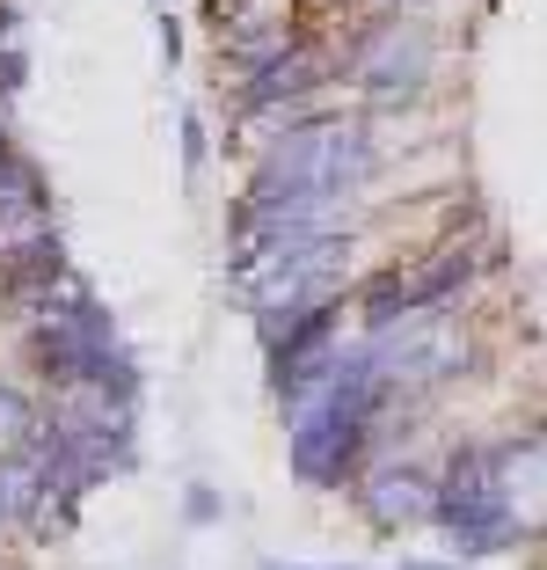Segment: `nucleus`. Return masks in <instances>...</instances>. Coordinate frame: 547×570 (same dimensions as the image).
<instances>
[{"mask_svg":"<svg viewBox=\"0 0 547 570\" xmlns=\"http://www.w3.org/2000/svg\"><path fill=\"white\" fill-rule=\"evenodd\" d=\"M44 439V417L30 410V395H16V387H0V461L22 446H37Z\"/></svg>","mask_w":547,"mask_h":570,"instance_id":"nucleus-6","label":"nucleus"},{"mask_svg":"<svg viewBox=\"0 0 547 570\" xmlns=\"http://www.w3.org/2000/svg\"><path fill=\"white\" fill-rule=\"evenodd\" d=\"M365 168H372V139L350 118H321V125H292L270 147V161L256 168L249 205H299V198H350Z\"/></svg>","mask_w":547,"mask_h":570,"instance_id":"nucleus-1","label":"nucleus"},{"mask_svg":"<svg viewBox=\"0 0 547 570\" xmlns=\"http://www.w3.org/2000/svg\"><path fill=\"white\" fill-rule=\"evenodd\" d=\"M321 81H329V59H321L315 45H292V51H278V59H263V67L249 73L241 102H249V110H270V102H292V96H307V88H321Z\"/></svg>","mask_w":547,"mask_h":570,"instance_id":"nucleus-4","label":"nucleus"},{"mask_svg":"<svg viewBox=\"0 0 547 570\" xmlns=\"http://www.w3.org/2000/svg\"><path fill=\"white\" fill-rule=\"evenodd\" d=\"M431 520L452 534L460 556H497L518 541V512L504 490V446H467L452 453L446 483H431Z\"/></svg>","mask_w":547,"mask_h":570,"instance_id":"nucleus-2","label":"nucleus"},{"mask_svg":"<svg viewBox=\"0 0 547 570\" xmlns=\"http://www.w3.org/2000/svg\"><path fill=\"white\" fill-rule=\"evenodd\" d=\"M358 504L372 527H409V520H431V475L409 469V461H395V469H380L372 483H358Z\"/></svg>","mask_w":547,"mask_h":570,"instance_id":"nucleus-3","label":"nucleus"},{"mask_svg":"<svg viewBox=\"0 0 547 570\" xmlns=\"http://www.w3.org/2000/svg\"><path fill=\"white\" fill-rule=\"evenodd\" d=\"M0 37H8V8H0Z\"/></svg>","mask_w":547,"mask_h":570,"instance_id":"nucleus-9","label":"nucleus"},{"mask_svg":"<svg viewBox=\"0 0 547 570\" xmlns=\"http://www.w3.org/2000/svg\"><path fill=\"white\" fill-rule=\"evenodd\" d=\"M409 570H452V563H409Z\"/></svg>","mask_w":547,"mask_h":570,"instance_id":"nucleus-7","label":"nucleus"},{"mask_svg":"<svg viewBox=\"0 0 547 570\" xmlns=\"http://www.w3.org/2000/svg\"><path fill=\"white\" fill-rule=\"evenodd\" d=\"M263 570H307V563H263Z\"/></svg>","mask_w":547,"mask_h":570,"instance_id":"nucleus-8","label":"nucleus"},{"mask_svg":"<svg viewBox=\"0 0 547 570\" xmlns=\"http://www.w3.org/2000/svg\"><path fill=\"white\" fill-rule=\"evenodd\" d=\"M424 59H431V45H424V30H380V45L358 59V73H365V88L372 96H409L416 81H424Z\"/></svg>","mask_w":547,"mask_h":570,"instance_id":"nucleus-5","label":"nucleus"}]
</instances>
